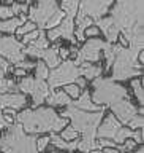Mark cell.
Masks as SVG:
<instances>
[{
  "mask_svg": "<svg viewBox=\"0 0 144 153\" xmlns=\"http://www.w3.org/2000/svg\"><path fill=\"white\" fill-rule=\"evenodd\" d=\"M22 45L13 35H0V56L8 62L16 65L18 62L26 59V54L22 53Z\"/></svg>",
  "mask_w": 144,
  "mask_h": 153,
  "instance_id": "7c38bea8",
  "label": "cell"
},
{
  "mask_svg": "<svg viewBox=\"0 0 144 153\" xmlns=\"http://www.w3.org/2000/svg\"><path fill=\"white\" fill-rule=\"evenodd\" d=\"M11 123H13L11 118L7 117V115H3V113H0V131H2V129H5V128H8Z\"/></svg>",
  "mask_w": 144,
  "mask_h": 153,
  "instance_id": "8d00e7d4",
  "label": "cell"
},
{
  "mask_svg": "<svg viewBox=\"0 0 144 153\" xmlns=\"http://www.w3.org/2000/svg\"><path fill=\"white\" fill-rule=\"evenodd\" d=\"M71 105L79 110H84V112H98V110H103L105 105H97L92 102V97H90V93L84 89V93L79 94L78 99H75V102H71Z\"/></svg>",
  "mask_w": 144,
  "mask_h": 153,
  "instance_id": "ac0fdd59",
  "label": "cell"
},
{
  "mask_svg": "<svg viewBox=\"0 0 144 153\" xmlns=\"http://www.w3.org/2000/svg\"><path fill=\"white\" fill-rule=\"evenodd\" d=\"M133 132H135L133 129H130V128H125V126L122 124V126L119 128V131L116 132V136H114L113 140H114V142H116L117 145H119V143H122L124 140H125V139H132V137H133Z\"/></svg>",
  "mask_w": 144,
  "mask_h": 153,
  "instance_id": "603a6c76",
  "label": "cell"
},
{
  "mask_svg": "<svg viewBox=\"0 0 144 153\" xmlns=\"http://www.w3.org/2000/svg\"><path fill=\"white\" fill-rule=\"evenodd\" d=\"M26 21H27V16H26V14H21L19 18L3 19V21H0V32L8 33V35H13V33H16L18 27L22 26Z\"/></svg>",
  "mask_w": 144,
  "mask_h": 153,
  "instance_id": "ffe728a7",
  "label": "cell"
},
{
  "mask_svg": "<svg viewBox=\"0 0 144 153\" xmlns=\"http://www.w3.org/2000/svg\"><path fill=\"white\" fill-rule=\"evenodd\" d=\"M64 91H65V93L70 96L71 99H78V97H79V94H81V89H79V88H78V86H76L75 83L65 85V86H64Z\"/></svg>",
  "mask_w": 144,
  "mask_h": 153,
  "instance_id": "f546056e",
  "label": "cell"
},
{
  "mask_svg": "<svg viewBox=\"0 0 144 153\" xmlns=\"http://www.w3.org/2000/svg\"><path fill=\"white\" fill-rule=\"evenodd\" d=\"M109 108H111V112H113L114 117L121 121V124H127L138 113V108L130 102V99L117 100V102H114V104L109 105Z\"/></svg>",
  "mask_w": 144,
  "mask_h": 153,
  "instance_id": "5bb4252c",
  "label": "cell"
},
{
  "mask_svg": "<svg viewBox=\"0 0 144 153\" xmlns=\"http://www.w3.org/2000/svg\"><path fill=\"white\" fill-rule=\"evenodd\" d=\"M48 75H49V70H48V65L43 61L35 62V78L38 80H46Z\"/></svg>",
  "mask_w": 144,
  "mask_h": 153,
  "instance_id": "cb8c5ba5",
  "label": "cell"
},
{
  "mask_svg": "<svg viewBox=\"0 0 144 153\" xmlns=\"http://www.w3.org/2000/svg\"><path fill=\"white\" fill-rule=\"evenodd\" d=\"M60 11L57 0H38L37 5L29 7V19L40 29L45 30L49 21Z\"/></svg>",
  "mask_w": 144,
  "mask_h": 153,
  "instance_id": "ba28073f",
  "label": "cell"
},
{
  "mask_svg": "<svg viewBox=\"0 0 144 153\" xmlns=\"http://www.w3.org/2000/svg\"><path fill=\"white\" fill-rule=\"evenodd\" d=\"M109 19L119 33L127 40V46L143 51L144 45V0H114Z\"/></svg>",
  "mask_w": 144,
  "mask_h": 153,
  "instance_id": "6da1fadb",
  "label": "cell"
},
{
  "mask_svg": "<svg viewBox=\"0 0 144 153\" xmlns=\"http://www.w3.org/2000/svg\"><path fill=\"white\" fill-rule=\"evenodd\" d=\"M136 147V142L133 140V139H125L122 143H119V145L116 147L121 153H128V152H133Z\"/></svg>",
  "mask_w": 144,
  "mask_h": 153,
  "instance_id": "4316f807",
  "label": "cell"
},
{
  "mask_svg": "<svg viewBox=\"0 0 144 153\" xmlns=\"http://www.w3.org/2000/svg\"><path fill=\"white\" fill-rule=\"evenodd\" d=\"M132 88H133V93H135L138 102L143 104V81H141V78L132 80Z\"/></svg>",
  "mask_w": 144,
  "mask_h": 153,
  "instance_id": "83f0119b",
  "label": "cell"
},
{
  "mask_svg": "<svg viewBox=\"0 0 144 153\" xmlns=\"http://www.w3.org/2000/svg\"><path fill=\"white\" fill-rule=\"evenodd\" d=\"M26 72H27V70L18 69V67H16V70H14V76H26Z\"/></svg>",
  "mask_w": 144,
  "mask_h": 153,
  "instance_id": "7bdbcfd3",
  "label": "cell"
},
{
  "mask_svg": "<svg viewBox=\"0 0 144 153\" xmlns=\"http://www.w3.org/2000/svg\"><path fill=\"white\" fill-rule=\"evenodd\" d=\"M140 53L132 50L128 46H122L116 43V56L111 65L113 74L111 80L114 81H125L132 76H141L143 75V64L138 62Z\"/></svg>",
  "mask_w": 144,
  "mask_h": 153,
  "instance_id": "3957f363",
  "label": "cell"
},
{
  "mask_svg": "<svg viewBox=\"0 0 144 153\" xmlns=\"http://www.w3.org/2000/svg\"><path fill=\"white\" fill-rule=\"evenodd\" d=\"M40 33H41V30H40V29H35V30H32V32L26 33V35H22V37H24V38H22V42L26 43V45H30L32 42H35V40H37Z\"/></svg>",
  "mask_w": 144,
  "mask_h": 153,
  "instance_id": "d6a6232c",
  "label": "cell"
},
{
  "mask_svg": "<svg viewBox=\"0 0 144 153\" xmlns=\"http://www.w3.org/2000/svg\"><path fill=\"white\" fill-rule=\"evenodd\" d=\"M78 76H81L79 74V67L75 64L73 59H65L62 61L56 69H52L48 75V86L52 91L54 88H59V86H65L70 83H75L78 80Z\"/></svg>",
  "mask_w": 144,
  "mask_h": 153,
  "instance_id": "52a82bcc",
  "label": "cell"
},
{
  "mask_svg": "<svg viewBox=\"0 0 144 153\" xmlns=\"http://www.w3.org/2000/svg\"><path fill=\"white\" fill-rule=\"evenodd\" d=\"M48 145H49V136H45V137L37 139V148H38V152H40V153L45 152Z\"/></svg>",
  "mask_w": 144,
  "mask_h": 153,
  "instance_id": "836d02e7",
  "label": "cell"
},
{
  "mask_svg": "<svg viewBox=\"0 0 144 153\" xmlns=\"http://www.w3.org/2000/svg\"><path fill=\"white\" fill-rule=\"evenodd\" d=\"M0 150L3 153H40L35 134H27L19 123H11L0 137Z\"/></svg>",
  "mask_w": 144,
  "mask_h": 153,
  "instance_id": "277c9868",
  "label": "cell"
},
{
  "mask_svg": "<svg viewBox=\"0 0 144 153\" xmlns=\"http://www.w3.org/2000/svg\"><path fill=\"white\" fill-rule=\"evenodd\" d=\"M79 2L81 0H62L60 10L65 13L67 18H73L75 19L76 13H78V8H79Z\"/></svg>",
  "mask_w": 144,
  "mask_h": 153,
  "instance_id": "7402d4cb",
  "label": "cell"
},
{
  "mask_svg": "<svg viewBox=\"0 0 144 153\" xmlns=\"http://www.w3.org/2000/svg\"><path fill=\"white\" fill-rule=\"evenodd\" d=\"M3 76H5V70L0 67V78H3Z\"/></svg>",
  "mask_w": 144,
  "mask_h": 153,
  "instance_id": "bcb514c9",
  "label": "cell"
},
{
  "mask_svg": "<svg viewBox=\"0 0 144 153\" xmlns=\"http://www.w3.org/2000/svg\"><path fill=\"white\" fill-rule=\"evenodd\" d=\"M94 24L100 29V32L105 35V38H106L108 43H116L117 42V38H119L121 33H119L117 27L113 24V21L109 19V16L100 18V19H97V21H94Z\"/></svg>",
  "mask_w": 144,
  "mask_h": 153,
  "instance_id": "e0dca14e",
  "label": "cell"
},
{
  "mask_svg": "<svg viewBox=\"0 0 144 153\" xmlns=\"http://www.w3.org/2000/svg\"><path fill=\"white\" fill-rule=\"evenodd\" d=\"M59 57L60 61H65L70 57V50H67V48H59Z\"/></svg>",
  "mask_w": 144,
  "mask_h": 153,
  "instance_id": "ab89813d",
  "label": "cell"
},
{
  "mask_svg": "<svg viewBox=\"0 0 144 153\" xmlns=\"http://www.w3.org/2000/svg\"><path fill=\"white\" fill-rule=\"evenodd\" d=\"M103 48H105V42L100 40L98 37L95 38H89L84 42L83 48H79L75 57V64L79 65L83 62H92V64H98L100 59L103 57Z\"/></svg>",
  "mask_w": 144,
  "mask_h": 153,
  "instance_id": "8fae6325",
  "label": "cell"
},
{
  "mask_svg": "<svg viewBox=\"0 0 144 153\" xmlns=\"http://www.w3.org/2000/svg\"><path fill=\"white\" fill-rule=\"evenodd\" d=\"M121 126H122L121 121H119L113 113H109V115H106V117L102 118V121H100L98 128H97L95 137H98V139H111L113 140Z\"/></svg>",
  "mask_w": 144,
  "mask_h": 153,
  "instance_id": "9a60e30c",
  "label": "cell"
},
{
  "mask_svg": "<svg viewBox=\"0 0 144 153\" xmlns=\"http://www.w3.org/2000/svg\"><path fill=\"white\" fill-rule=\"evenodd\" d=\"M79 74L81 76H84L86 80H95L98 76H102L103 69L98 64H92V62H83L79 64Z\"/></svg>",
  "mask_w": 144,
  "mask_h": 153,
  "instance_id": "44dd1931",
  "label": "cell"
},
{
  "mask_svg": "<svg viewBox=\"0 0 144 153\" xmlns=\"http://www.w3.org/2000/svg\"><path fill=\"white\" fill-rule=\"evenodd\" d=\"M128 124V128H133V129H141L143 128V124H144V118H143V115L140 113H136L135 117H133L130 121L127 123Z\"/></svg>",
  "mask_w": 144,
  "mask_h": 153,
  "instance_id": "4dcf8cb0",
  "label": "cell"
},
{
  "mask_svg": "<svg viewBox=\"0 0 144 153\" xmlns=\"http://www.w3.org/2000/svg\"><path fill=\"white\" fill-rule=\"evenodd\" d=\"M98 147L100 148H116L117 147V143L111 140V139H98Z\"/></svg>",
  "mask_w": 144,
  "mask_h": 153,
  "instance_id": "e575fe53",
  "label": "cell"
},
{
  "mask_svg": "<svg viewBox=\"0 0 144 153\" xmlns=\"http://www.w3.org/2000/svg\"><path fill=\"white\" fill-rule=\"evenodd\" d=\"M51 153H59V152H51Z\"/></svg>",
  "mask_w": 144,
  "mask_h": 153,
  "instance_id": "7dc6e473",
  "label": "cell"
},
{
  "mask_svg": "<svg viewBox=\"0 0 144 153\" xmlns=\"http://www.w3.org/2000/svg\"><path fill=\"white\" fill-rule=\"evenodd\" d=\"M114 0H81L78 13L75 16V22L83 21L84 18H90L92 21L103 18L113 7Z\"/></svg>",
  "mask_w": 144,
  "mask_h": 153,
  "instance_id": "30bf717a",
  "label": "cell"
},
{
  "mask_svg": "<svg viewBox=\"0 0 144 153\" xmlns=\"http://www.w3.org/2000/svg\"><path fill=\"white\" fill-rule=\"evenodd\" d=\"M75 27H76V24H75V19L73 18H64L60 21L59 26H56L54 29H49L48 30V35L46 38L49 42H56L57 38H65V40H70L71 43H75L78 42L75 38Z\"/></svg>",
  "mask_w": 144,
  "mask_h": 153,
  "instance_id": "4fadbf2b",
  "label": "cell"
},
{
  "mask_svg": "<svg viewBox=\"0 0 144 153\" xmlns=\"http://www.w3.org/2000/svg\"><path fill=\"white\" fill-rule=\"evenodd\" d=\"M18 91H22L24 94L30 96L35 107H40L51 93L46 80H38L35 76H27V75L22 76L21 81L18 83Z\"/></svg>",
  "mask_w": 144,
  "mask_h": 153,
  "instance_id": "9c48e42d",
  "label": "cell"
},
{
  "mask_svg": "<svg viewBox=\"0 0 144 153\" xmlns=\"http://www.w3.org/2000/svg\"><path fill=\"white\" fill-rule=\"evenodd\" d=\"M27 105V97L21 93H5L0 94V108H13L19 110Z\"/></svg>",
  "mask_w": 144,
  "mask_h": 153,
  "instance_id": "2e32d148",
  "label": "cell"
},
{
  "mask_svg": "<svg viewBox=\"0 0 144 153\" xmlns=\"http://www.w3.org/2000/svg\"><path fill=\"white\" fill-rule=\"evenodd\" d=\"M71 102H73V99L65 91H51L49 96L46 97V104L49 107H56V105H59V107H68V105H71Z\"/></svg>",
  "mask_w": 144,
  "mask_h": 153,
  "instance_id": "d6986e66",
  "label": "cell"
},
{
  "mask_svg": "<svg viewBox=\"0 0 144 153\" xmlns=\"http://www.w3.org/2000/svg\"><path fill=\"white\" fill-rule=\"evenodd\" d=\"M16 67L18 69H24V70H30V69H35V64L33 62H30V61H21V62H18L16 64Z\"/></svg>",
  "mask_w": 144,
  "mask_h": 153,
  "instance_id": "74e56055",
  "label": "cell"
},
{
  "mask_svg": "<svg viewBox=\"0 0 144 153\" xmlns=\"http://www.w3.org/2000/svg\"><path fill=\"white\" fill-rule=\"evenodd\" d=\"M60 117L70 120L71 126L79 134H83V139L94 140V139H97L95 134H97L98 124L102 121V118L105 117V108L98 110V112H84V110H79L73 107V105H68L60 113Z\"/></svg>",
  "mask_w": 144,
  "mask_h": 153,
  "instance_id": "5b68a950",
  "label": "cell"
},
{
  "mask_svg": "<svg viewBox=\"0 0 144 153\" xmlns=\"http://www.w3.org/2000/svg\"><path fill=\"white\" fill-rule=\"evenodd\" d=\"M35 24H33L32 21H26L22 24V26H19L18 27V30H16V33H18V37H22V35H26V33H29V32H32V30H35Z\"/></svg>",
  "mask_w": 144,
  "mask_h": 153,
  "instance_id": "f1b7e54d",
  "label": "cell"
},
{
  "mask_svg": "<svg viewBox=\"0 0 144 153\" xmlns=\"http://www.w3.org/2000/svg\"><path fill=\"white\" fill-rule=\"evenodd\" d=\"M100 33H102V32H100V29L95 26V24H94V26H90V27H87L84 30V35L86 37H98Z\"/></svg>",
  "mask_w": 144,
  "mask_h": 153,
  "instance_id": "d590c367",
  "label": "cell"
},
{
  "mask_svg": "<svg viewBox=\"0 0 144 153\" xmlns=\"http://www.w3.org/2000/svg\"><path fill=\"white\" fill-rule=\"evenodd\" d=\"M30 46H33V48H38V50H46V48H49V40L46 38V33L41 30V33L38 35L37 40L30 43Z\"/></svg>",
  "mask_w": 144,
  "mask_h": 153,
  "instance_id": "484cf974",
  "label": "cell"
},
{
  "mask_svg": "<svg viewBox=\"0 0 144 153\" xmlns=\"http://www.w3.org/2000/svg\"><path fill=\"white\" fill-rule=\"evenodd\" d=\"M133 140H135L136 143H143L144 140H143V128L141 129H138V131L136 132H133Z\"/></svg>",
  "mask_w": 144,
  "mask_h": 153,
  "instance_id": "f35d334b",
  "label": "cell"
},
{
  "mask_svg": "<svg viewBox=\"0 0 144 153\" xmlns=\"http://www.w3.org/2000/svg\"><path fill=\"white\" fill-rule=\"evenodd\" d=\"M16 121L27 134L35 136L45 132H60L68 124V120L60 117L52 107L26 108L16 115Z\"/></svg>",
  "mask_w": 144,
  "mask_h": 153,
  "instance_id": "7a4b0ae2",
  "label": "cell"
},
{
  "mask_svg": "<svg viewBox=\"0 0 144 153\" xmlns=\"http://www.w3.org/2000/svg\"><path fill=\"white\" fill-rule=\"evenodd\" d=\"M75 85L78 86L79 89H86V86H87V80L83 78V76H78V80L75 81Z\"/></svg>",
  "mask_w": 144,
  "mask_h": 153,
  "instance_id": "60d3db41",
  "label": "cell"
},
{
  "mask_svg": "<svg viewBox=\"0 0 144 153\" xmlns=\"http://www.w3.org/2000/svg\"><path fill=\"white\" fill-rule=\"evenodd\" d=\"M78 136H79V132L76 131L71 124L70 126L67 124V126L62 129V132H60V137L64 139V140H73V139H78Z\"/></svg>",
  "mask_w": 144,
  "mask_h": 153,
  "instance_id": "d4e9b609",
  "label": "cell"
},
{
  "mask_svg": "<svg viewBox=\"0 0 144 153\" xmlns=\"http://www.w3.org/2000/svg\"><path fill=\"white\" fill-rule=\"evenodd\" d=\"M0 67H2V69L5 70V74H7V72H11V70H13L11 67H10L8 61H7V59H3L2 56H0Z\"/></svg>",
  "mask_w": 144,
  "mask_h": 153,
  "instance_id": "b9f144b4",
  "label": "cell"
},
{
  "mask_svg": "<svg viewBox=\"0 0 144 153\" xmlns=\"http://www.w3.org/2000/svg\"><path fill=\"white\" fill-rule=\"evenodd\" d=\"M135 153H144V147H143V143H140V147L136 148V152Z\"/></svg>",
  "mask_w": 144,
  "mask_h": 153,
  "instance_id": "f6af8a7d",
  "label": "cell"
},
{
  "mask_svg": "<svg viewBox=\"0 0 144 153\" xmlns=\"http://www.w3.org/2000/svg\"><path fill=\"white\" fill-rule=\"evenodd\" d=\"M14 16L13 10H11V5H0V19H11Z\"/></svg>",
  "mask_w": 144,
  "mask_h": 153,
  "instance_id": "1f68e13d",
  "label": "cell"
},
{
  "mask_svg": "<svg viewBox=\"0 0 144 153\" xmlns=\"http://www.w3.org/2000/svg\"><path fill=\"white\" fill-rule=\"evenodd\" d=\"M102 150H103V153H121L117 148H102Z\"/></svg>",
  "mask_w": 144,
  "mask_h": 153,
  "instance_id": "ee69618b",
  "label": "cell"
},
{
  "mask_svg": "<svg viewBox=\"0 0 144 153\" xmlns=\"http://www.w3.org/2000/svg\"><path fill=\"white\" fill-rule=\"evenodd\" d=\"M94 85V94H90L92 102L97 105H111L121 99H130V94L125 86L119 85L117 81L111 78H98L92 80Z\"/></svg>",
  "mask_w": 144,
  "mask_h": 153,
  "instance_id": "8992f818",
  "label": "cell"
}]
</instances>
